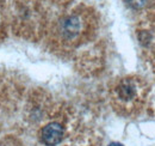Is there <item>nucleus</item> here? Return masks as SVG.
Returning <instances> with one entry per match:
<instances>
[{
	"label": "nucleus",
	"instance_id": "f257e3e1",
	"mask_svg": "<svg viewBox=\"0 0 155 146\" xmlns=\"http://www.w3.org/2000/svg\"><path fill=\"white\" fill-rule=\"evenodd\" d=\"M63 138V127L58 122H51L42 129V141L47 146H55Z\"/></svg>",
	"mask_w": 155,
	"mask_h": 146
},
{
	"label": "nucleus",
	"instance_id": "f03ea898",
	"mask_svg": "<svg viewBox=\"0 0 155 146\" xmlns=\"http://www.w3.org/2000/svg\"><path fill=\"white\" fill-rule=\"evenodd\" d=\"M117 93H118V97L122 101L130 102L137 96V86L133 80L127 79V80L120 83V85L117 89Z\"/></svg>",
	"mask_w": 155,
	"mask_h": 146
},
{
	"label": "nucleus",
	"instance_id": "7ed1b4c3",
	"mask_svg": "<svg viewBox=\"0 0 155 146\" xmlns=\"http://www.w3.org/2000/svg\"><path fill=\"white\" fill-rule=\"evenodd\" d=\"M79 30H80V20L77 16H69L63 19L61 24V31L66 38H73L75 35H78Z\"/></svg>",
	"mask_w": 155,
	"mask_h": 146
},
{
	"label": "nucleus",
	"instance_id": "20e7f679",
	"mask_svg": "<svg viewBox=\"0 0 155 146\" xmlns=\"http://www.w3.org/2000/svg\"><path fill=\"white\" fill-rule=\"evenodd\" d=\"M149 0H127V2L134 9H142L148 4Z\"/></svg>",
	"mask_w": 155,
	"mask_h": 146
},
{
	"label": "nucleus",
	"instance_id": "39448f33",
	"mask_svg": "<svg viewBox=\"0 0 155 146\" xmlns=\"http://www.w3.org/2000/svg\"><path fill=\"white\" fill-rule=\"evenodd\" d=\"M109 146H123L122 144H119V143H111Z\"/></svg>",
	"mask_w": 155,
	"mask_h": 146
}]
</instances>
